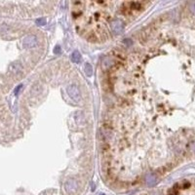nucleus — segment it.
I'll return each mask as SVG.
<instances>
[{
	"label": "nucleus",
	"mask_w": 195,
	"mask_h": 195,
	"mask_svg": "<svg viewBox=\"0 0 195 195\" xmlns=\"http://www.w3.org/2000/svg\"><path fill=\"white\" fill-rule=\"evenodd\" d=\"M67 93L69 95V97L71 98V99L75 102H79L80 101V93L78 91L77 87L75 86H69L67 88Z\"/></svg>",
	"instance_id": "1"
},
{
	"label": "nucleus",
	"mask_w": 195,
	"mask_h": 195,
	"mask_svg": "<svg viewBox=\"0 0 195 195\" xmlns=\"http://www.w3.org/2000/svg\"><path fill=\"white\" fill-rule=\"evenodd\" d=\"M36 42V40H35V37H33V36H29V37H26L25 39V45H29V46H32L34 45Z\"/></svg>",
	"instance_id": "2"
},
{
	"label": "nucleus",
	"mask_w": 195,
	"mask_h": 195,
	"mask_svg": "<svg viewBox=\"0 0 195 195\" xmlns=\"http://www.w3.org/2000/svg\"><path fill=\"white\" fill-rule=\"evenodd\" d=\"M71 60H72L73 62H79L80 60H81V55L77 51L73 52L72 55H71Z\"/></svg>",
	"instance_id": "3"
},
{
	"label": "nucleus",
	"mask_w": 195,
	"mask_h": 195,
	"mask_svg": "<svg viewBox=\"0 0 195 195\" xmlns=\"http://www.w3.org/2000/svg\"><path fill=\"white\" fill-rule=\"evenodd\" d=\"M85 72H86V74L88 76H91L92 75V73H93V71H92V66H91V65H90V64H86L85 65Z\"/></svg>",
	"instance_id": "4"
},
{
	"label": "nucleus",
	"mask_w": 195,
	"mask_h": 195,
	"mask_svg": "<svg viewBox=\"0 0 195 195\" xmlns=\"http://www.w3.org/2000/svg\"><path fill=\"white\" fill-rule=\"evenodd\" d=\"M190 10L192 11L193 14H195V2H192L190 4Z\"/></svg>",
	"instance_id": "5"
},
{
	"label": "nucleus",
	"mask_w": 195,
	"mask_h": 195,
	"mask_svg": "<svg viewBox=\"0 0 195 195\" xmlns=\"http://www.w3.org/2000/svg\"><path fill=\"white\" fill-rule=\"evenodd\" d=\"M22 87H23L22 85H19V87H18V88H17V89L15 90V94H16V95H18L19 91H20V89H22Z\"/></svg>",
	"instance_id": "6"
},
{
	"label": "nucleus",
	"mask_w": 195,
	"mask_h": 195,
	"mask_svg": "<svg viewBox=\"0 0 195 195\" xmlns=\"http://www.w3.org/2000/svg\"><path fill=\"white\" fill-rule=\"evenodd\" d=\"M56 54H57V53H59V52H61V48L59 47V46H57V47H56V49H55V51H54Z\"/></svg>",
	"instance_id": "7"
},
{
	"label": "nucleus",
	"mask_w": 195,
	"mask_h": 195,
	"mask_svg": "<svg viewBox=\"0 0 195 195\" xmlns=\"http://www.w3.org/2000/svg\"><path fill=\"white\" fill-rule=\"evenodd\" d=\"M102 195H103V194H102Z\"/></svg>",
	"instance_id": "8"
}]
</instances>
